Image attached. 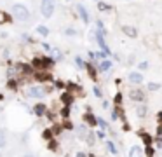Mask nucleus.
I'll list each match as a JSON object with an SVG mask.
<instances>
[{
    "label": "nucleus",
    "instance_id": "1",
    "mask_svg": "<svg viewBox=\"0 0 162 157\" xmlns=\"http://www.w3.org/2000/svg\"><path fill=\"white\" fill-rule=\"evenodd\" d=\"M12 12H14V16L19 19V21H28L30 19V12L25 6L21 4H16V6H12Z\"/></svg>",
    "mask_w": 162,
    "mask_h": 157
},
{
    "label": "nucleus",
    "instance_id": "2",
    "mask_svg": "<svg viewBox=\"0 0 162 157\" xmlns=\"http://www.w3.org/2000/svg\"><path fill=\"white\" fill-rule=\"evenodd\" d=\"M56 7V0H42V14L44 18H51Z\"/></svg>",
    "mask_w": 162,
    "mask_h": 157
},
{
    "label": "nucleus",
    "instance_id": "3",
    "mask_svg": "<svg viewBox=\"0 0 162 157\" xmlns=\"http://www.w3.org/2000/svg\"><path fill=\"white\" fill-rule=\"evenodd\" d=\"M28 94H30L32 98H42L44 94H45V89L40 87V86H33V87L28 89Z\"/></svg>",
    "mask_w": 162,
    "mask_h": 157
},
{
    "label": "nucleus",
    "instance_id": "4",
    "mask_svg": "<svg viewBox=\"0 0 162 157\" xmlns=\"http://www.w3.org/2000/svg\"><path fill=\"white\" fill-rule=\"evenodd\" d=\"M129 80L133 82V84H141V82H143V75L138 73V72H133L129 75Z\"/></svg>",
    "mask_w": 162,
    "mask_h": 157
},
{
    "label": "nucleus",
    "instance_id": "5",
    "mask_svg": "<svg viewBox=\"0 0 162 157\" xmlns=\"http://www.w3.org/2000/svg\"><path fill=\"white\" fill-rule=\"evenodd\" d=\"M129 157H143V150L140 147H133L129 150Z\"/></svg>",
    "mask_w": 162,
    "mask_h": 157
},
{
    "label": "nucleus",
    "instance_id": "6",
    "mask_svg": "<svg viewBox=\"0 0 162 157\" xmlns=\"http://www.w3.org/2000/svg\"><path fill=\"white\" fill-rule=\"evenodd\" d=\"M77 11L80 12V16H82V19L86 23H89V14H87V11L84 9V6H77Z\"/></svg>",
    "mask_w": 162,
    "mask_h": 157
},
{
    "label": "nucleus",
    "instance_id": "7",
    "mask_svg": "<svg viewBox=\"0 0 162 157\" xmlns=\"http://www.w3.org/2000/svg\"><path fill=\"white\" fill-rule=\"evenodd\" d=\"M122 30H124V33L129 35V37H136V35H138V33H136V28H133V26H124Z\"/></svg>",
    "mask_w": 162,
    "mask_h": 157
},
{
    "label": "nucleus",
    "instance_id": "8",
    "mask_svg": "<svg viewBox=\"0 0 162 157\" xmlns=\"http://www.w3.org/2000/svg\"><path fill=\"white\" fill-rule=\"evenodd\" d=\"M131 98H133V100L141 101V100H143V92H141V91H131Z\"/></svg>",
    "mask_w": 162,
    "mask_h": 157
},
{
    "label": "nucleus",
    "instance_id": "9",
    "mask_svg": "<svg viewBox=\"0 0 162 157\" xmlns=\"http://www.w3.org/2000/svg\"><path fill=\"white\" fill-rule=\"evenodd\" d=\"M37 33H40V35H49V28H45V26H37Z\"/></svg>",
    "mask_w": 162,
    "mask_h": 157
},
{
    "label": "nucleus",
    "instance_id": "10",
    "mask_svg": "<svg viewBox=\"0 0 162 157\" xmlns=\"http://www.w3.org/2000/svg\"><path fill=\"white\" fill-rule=\"evenodd\" d=\"M44 112H45V105H37L35 107V114L37 115H42Z\"/></svg>",
    "mask_w": 162,
    "mask_h": 157
},
{
    "label": "nucleus",
    "instance_id": "11",
    "mask_svg": "<svg viewBox=\"0 0 162 157\" xmlns=\"http://www.w3.org/2000/svg\"><path fill=\"white\" fill-rule=\"evenodd\" d=\"M86 140H87V143H89V145H94V135H92L91 131H89V135L86 136Z\"/></svg>",
    "mask_w": 162,
    "mask_h": 157
},
{
    "label": "nucleus",
    "instance_id": "12",
    "mask_svg": "<svg viewBox=\"0 0 162 157\" xmlns=\"http://www.w3.org/2000/svg\"><path fill=\"white\" fill-rule=\"evenodd\" d=\"M2 147H6V135H4V131H0V148Z\"/></svg>",
    "mask_w": 162,
    "mask_h": 157
},
{
    "label": "nucleus",
    "instance_id": "13",
    "mask_svg": "<svg viewBox=\"0 0 162 157\" xmlns=\"http://www.w3.org/2000/svg\"><path fill=\"white\" fill-rule=\"evenodd\" d=\"M99 68H101V70H108V68H110V61H101V63H99Z\"/></svg>",
    "mask_w": 162,
    "mask_h": 157
},
{
    "label": "nucleus",
    "instance_id": "14",
    "mask_svg": "<svg viewBox=\"0 0 162 157\" xmlns=\"http://www.w3.org/2000/svg\"><path fill=\"white\" fill-rule=\"evenodd\" d=\"M61 100L66 103V105H70V101H71V96L70 94H61Z\"/></svg>",
    "mask_w": 162,
    "mask_h": 157
},
{
    "label": "nucleus",
    "instance_id": "15",
    "mask_svg": "<svg viewBox=\"0 0 162 157\" xmlns=\"http://www.w3.org/2000/svg\"><path fill=\"white\" fill-rule=\"evenodd\" d=\"M138 115H140V117H145L146 115V108L145 107H138Z\"/></svg>",
    "mask_w": 162,
    "mask_h": 157
},
{
    "label": "nucleus",
    "instance_id": "16",
    "mask_svg": "<svg viewBox=\"0 0 162 157\" xmlns=\"http://www.w3.org/2000/svg\"><path fill=\"white\" fill-rule=\"evenodd\" d=\"M148 89H150V91H157V89H159V84H155V82H150V84H148Z\"/></svg>",
    "mask_w": 162,
    "mask_h": 157
},
{
    "label": "nucleus",
    "instance_id": "17",
    "mask_svg": "<svg viewBox=\"0 0 162 157\" xmlns=\"http://www.w3.org/2000/svg\"><path fill=\"white\" fill-rule=\"evenodd\" d=\"M108 150L112 152V154H117V148H115L114 143H108Z\"/></svg>",
    "mask_w": 162,
    "mask_h": 157
},
{
    "label": "nucleus",
    "instance_id": "18",
    "mask_svg": "<svg viewBox=\"0 0 162 157\" xmlns=\"http://www.w3.org/2000/svg\"><path fill=\"white\" fill-rule=\"evenodd\" d=\"M87 120H89V124H98V119H94L92 115H87Z\"/></svg>",
    "mask_w": 162,
    "mask_h": 157
},
{
    "label": "nucleus",
    "instance_id": "19",
    "mask_svg": "<svg viewBox=\"0 0 162 157\" xmlns=\"http://www.w3.org/2000/svg\"><path fill=\"white\" fill-rule=\"evenodd\" d=\"M98 124L101 126V129H106V122H105L103 119H98Z\"/></svg>",
    "mask_w": 162,
    "mask_h": 157
},
{
    "label": "nucleus",
    "instance_id": "20",
    "mask_svg": "<svg viewBox=\"0 0 162 157\" xmlns=\"http://www.w3.org/2000/svg\"><path fill=\"white\" fill-rule=\"evenodd\" d=\"M87 70H89V75H91V77H92V79H94V77H96V75H94V68H92V66H91V65L87 66Z\"/></svg>",
    "mask_w": 162,
    "mask_h": 157
},
{
    "label": "nucleus",
    "instance_id": "21",
    "mask_svg": "<svg viewBox=\"0 0 162 157\" xmlns=\"http://www.w3.org/2000/svg\"><path fill=\"white\" fill-rule=\"evenodd\" d=\"M143 140H145V143H146V145H150L152 138H150V136H148V135H143Z\"/></svg>",
    "mask_w": 162,
    "mask_h": 157
},
{
    "label": "nucleus",
    "instance_id": "22",
    "mask_svg": "<svg viewBox=\"0 0 162 157\" xmlns=\"http://www.w3.org/2000/svg\"><path fill=\"white\" fill-rule=\"evenodd\" d=\"M38 79H40V80H45V79H49V77H51V75H45V73H38Z\"/></svg>",
    "mask_w": 162,
    "mask_h": 157
},
{
    "label": "nucleus",
    "instance_id": "23",
    "mask_svg": "<svg viewBox=\"0 0 162 157\" xmlns=\"http://www.w3.org/2000/svg\"><path fill=\"white\" fill-rule=\"evenodd\" d=\"M77 135H79V136H84V128H82V126H80V128H77Z\"/></svg>",
    "mask_w": 162,
    "mask_h": 157
},
{
    "label": "nucleus",
    "instance_id": "24",
    "mask_svg": "<svg viewBox=\"0 0 162 157\" xmlns=\"http://www.w3.org/2000/svg\"><path fill=\"white\" fill-rule=\"evenodd\" d=\"M52 53H54V58H56V60H58V58H61V53H60V51H56V49H52Z\"/></svg>",
    "mask_w": 162,
    "mask_h": 157
},
{
    "label": "nucleus",
    "instance_id": "25",
    "mask_svg": "<svg viewBox=\"0 0 162 157\" xmlns=\"http://www.w3.org/2000/svg\"><path fill=\"white\" fill-rule=\"evenodd\" d=\"M66 35H75V30H71V28H68V30H66Z\"/></svg>",
    "mask_w": 162,
    "mask_h": 157
},
{
    "label": "nucleus",
    "instance_id": "26",
    "mask_svg": "<svg viewBox=\"0 0 162 157\" xmlns=\"http://www.w3.org/2000/svg\"><path fill=\"white\" fill-rule=\"evenodd\" d=\"M108 6H105V4H99V11H106Z\"/></svg>",
    "mask_w": 162,
    "mask_h": 157
},
{
    "label": "nucleus",
    "instance_id": "27",
    "mask_svg": "<svg viewBox=\"0 0 162 157\" xmlns=\"http://www.w3.org/2000/svg\"><path fill=\"white\" fill-rule=\"evenodd\" d=\"M112 119H114V120H117V119H119V114H117V110H115L114 114H112Z\"/></svg>",
    "mask_w": 162,
    "mask_h": 157
},
{
    "label": "nucleus",
    "instance_id": "28",
    "mask_svg": "<svg viewBox=\"0 0 162 157\" xmlns=\"http://www.w3.org/2000/svg\"><path fill=\"white\" fill-rule=\"evenodd\" d=\"M146 155L152 157V155H153V150H152V148H146Z\"/></svg>",
    "mask_w": 162,
    "mask_h": 157
},
{
    "label": "nucleus",
    "instance_id": "29",
    "mask_svg": "<svg viewBox=\"0 0 162 157\" xmlns=\"http://www.w3.org/2000/svg\"><path fill=\"white\" fill-rule=\"evenodd\" d=\"M77 65H79V66H80V68H82V66H84V63H82V60H80V58H77Z\"/></svg>",
    "mask_w": 162,
    "mask_h": 157
},
{
    "label": "nucleus",
    "instance_id": "30",
    "mask_svg": "<svg viewBox=\"0 0 162 157\" xmlns=\"http://www.w3.org/2000/svg\"><path fill=\"white\" fill-rule=\"evenodd\" d=\"M94 94H96V96H101V91H99L98 87H94Z\"/></svg>",
    "mask_w": 162,
    "mask_h": 157
},
{
    "label": "nucleus",
    "instance_id": "31",
    "mask_svg": "<svg viewBox=\"0 0 162 157\" xmlns=\"http://www.w3.org/2000/svg\"><path fill=\"white\" fill-rule=\"evenodd\" d=\"M146 66H148V63H146V61H145V63H141V65H140V68H141V70H145Z\"/></svg>",
    "mask_w": 162,
    "mask_h": 157
},
{
    "label": "nucleus",
    "instance_id": "32",
    "mask_svg": "<svg viewBox=\"0 0 162 157\" xmlns=\"http://www.w3.org/2000/svg\"><path fill=\"white\" fill-rule=\"evenodd\" d=\"M9 87H11V89H14V87H16V82L11 80V82H9Z\"/></svg>",
    "mask_w": 162,
    "mask_h": 157
},
{
    "label": "nucleus",
    "instance_id": "33",
    "mask_svg": "<svg viewBox=\"0 0 162 157\" xmlns=\"http://www.w3.org/2000/svg\"><path fill=\"white\" fill-rule=\"evenodd\" d=\"M120 100H122V96H120V94H117V96H115V103H120Z\"/></svg>",
    "mask_w": 162,
    "mask_h": 157
},
{
    "label": "nucleus",
    "instance_id": "34",
    "mask_svg": "<svg viewBox=\"0 0 162 157\" xmlns=\"http://www.w3.org/2000/svg\"><path fill=\"white\" fill-rule=\"evenodd\" d=\"M75 157H86V154H82V152H79V154H77Z\"/></svg>",
    "mask_w": 162,
    "mask_h": 157
},
{
    "label": "nucleus",
    "instance_id": "35",
    "mask_svg": "<svg viewBox=\"0 0 162 157\" xmlns=\"http://www.w3.org/2000/svg\"><path fill=\"white\" fill-rule=\"evenodd\" d=\"M157 117H159V120H160V122H162V112H160V114H159V115H157Z\"/></svg>",
    "mask_w": 162,
    "mask_h": 157
},
{
    "label": "nucleus",
    "instance_id": "36",
    "mask_svg": "<svg viewBox=\"0 0 162 157\" xmlns=\"http://www.w3.org/2000/svg\"><path fill=\"white\" fill-rule=\"evenodd\" d=\"M26 157H32V155H26Z\"/></svg>",
    "mask_w": 162,
    "mask_h": 157
}]
</instances>
